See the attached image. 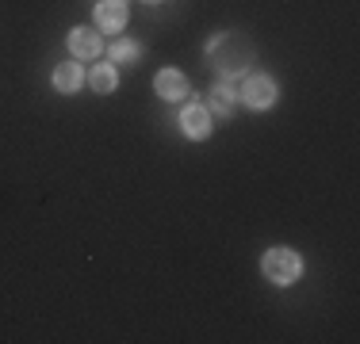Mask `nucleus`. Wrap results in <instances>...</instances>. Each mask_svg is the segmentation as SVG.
Returning a JSON list of instances; mask_svg holds the SVG:
<instances>
[{"label": "nucleus", "mask_w": 360, "mask_h": 344, "mask_svg": "<svg viewBox=\"0 0 360 344\" xmlns=\"http://www.w3.org/2000/svg\"><path fill=\"white\" fill-rule=\"evenodd\" d=\"M207 58L222 77H238V73H245V69L253 65V46L242 39V34L226 31V34H215V39L207 42Z\"/></svg>", "instance_id": "obj_1"}, {"label": "nucleus", "mask_w": 360, "mask_h": 344, "mask_svg": "<svg viewBox=\"0 0 360 344\" xmlns=\"http://www.w3.org/2000/svg\"><path fill=\"white\" fill-rule=\"evenodd\" d=\"M261 268H264V275H269L272 283H295L299 275H303V256L299 253H291V249H269L264 253V260H261Z\"/></svg>", "instance_id": "obj_2"}, {"label": "nucleus", "mask_w": 360, "mask_h": 344, "mask_svg": "<svg viewBox=\"0 0 360 344\" xmlns=\"http://www.w3.org/2000/svg\"><path fill=\"white\" fill-rule=\"evenodd\" d=\"M276 96H280V92H276V81H272V77H250L245 88H242V100L250 103V107H257V111L272 107Z\"/></svg>", "instance_id": "obj_3"}, {"label": "nucleus", "mask_w": 360, "mask_h": 344, "mask_svg": "<svg viewBox=\"0 0 360 344\" xmlns=\"http://www.w3.org/2000/svg\"><path fill=\"white\" fill-rule=\"evenodd\" d=\"M211 111L203 107V103H192V107H184V115H180V131L188 138H207L211 134Z\"/></svg>", "instance_id": "obj_4"}, {"label": "nucleus", "mask_w": 360, "mask_h": 344, "mask_svg": "<svg viewBox=\"0 0 360 344\" xmlns=\"http://www.w3.org/2000/svg\"><path fill=\"white\" fill-rule=\"evenodd\" d=\"M104 50V42H100V34L96 31H89V27H77L70 34V54L73 58H84V62H92V58Z\"/></svg>", "instance_id": "obj_5"}, {"label": "nucleus", "mask_w": 360, "mask_h": 344, "mask_svg": "<svg viewBox=\"0 0 360 344\" xmlns=\"http://www.w3.org/2000/svg\"><path fill=\"white\" fill-rule=\"evenodd\" d=\"M153 88H158L161 100H180V96H188V81H184V73H176V69H161L158 81H153Z\"/></svg>", "instance_id": "obj_6"}, {"label": "nucleus", "mask_w": 360, "mask_h": 344, "mask_svg": "<svg viewBox=\"0 0 360 344\" xmlns=\"http://www.w3.org/2000/svg\"><path fill=\"white\" fill-rule=\"evenodd\" d=\"M96 23H100V31H123V23H127V4H123V0H100Z\"/></svg>", "instance_id": "obj_7"}, {"label": "nucleus", "mask_w": 360, "mask_h": 344, "mask_svg": "<svg viewBox=\"0 0 360 344\" xmlns=\"http://www.w3.org/2000/svg\"><path fill=\"white\" fill-rule=\"evenodd\" d=\"M84 84V73H81V65H73V62H62L54 69V88L58 92H65V96H70V92H77Z\"/></svg>", "instance_id": "obj_8"}, {"label": "nucleus", "mask_w": 360, "mask_h": 344, "mask_svg": "<svg viewBox=\"0 0 360 344\" xmlns=\"http://www.w3.org/2000/svg\"><path fill=\"white\" fill-rule=\"evenodd\" d=\"M203 107L211 111V119H215V115H230V111H234V88H226V84L211 88V92H207V103H203Z\"/></svg>", "instance_id": "obj_9"}, {"label": "nucleus", "mask_w": 360, "mask_h": 344, "mask_svg": "<svg viewBox=\"0 0 360 344\" xmlns=\"http://www.w3.org/2000/svg\"><path fill=\"white\" fill-rule=\"evenodd\" d=\"M89 81H92V92H115L119 77H115V69H111V65H96Z\"/></svg>", "instance_id": "obj_10"}, {"label": "nucleus", "mask_w": 360, "mask_h": 344, "mask_svg": "<svg viewBox=\"0 0 360 344\" xmlns=\"http://www.w3.org/2000/svg\"><path fill=\"white\" fill-rule=\"evenodd\" d=\"M111 58H115V62H123V65H131L134 58H139V46H134V42H127V39H119L115 46H111Z\"/></svg>", "instance_id": "obj_11"}, {"label": "nucleus", "mask_w": 360, "mask_h": 344, "mask_svg": "<svg viewBox=\"0 0 360 344\" xmlns=\"http://www.w3.org/2000/svg\"><path fill=\"white\" fill-rule=\"evenodd\" d=\"M150 4H153V0H150Z\"/></svg>", "instance_id": "obj_12"}]
</instances>
